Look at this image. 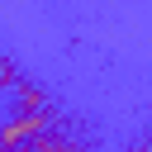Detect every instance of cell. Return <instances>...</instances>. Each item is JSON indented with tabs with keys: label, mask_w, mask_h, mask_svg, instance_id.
<instances>
[{
	"label": "cell",
	"mask_w": 152,
	"mask_h": 152,
	"mask_svg": "<svg viewBox=\"0 0 152 152\" xmlns=\"http://www.w3.org/2000/svg\"><path fill=\"white\" fill-rule=\"evenodd\" d=\"M38 133H48V114H24V119H14V124L0 128V147L19 152V147H24L28 138H38Z\"/></svg>",
	"instance_id": "6da1fadb"
}]
</instances>
